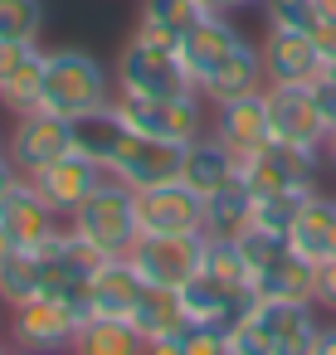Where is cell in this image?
<instances>
[{
  "instance_id": "obj_32",
  "label": "cell",
  "mask_w": 336,
  "mask_h": 355,
  "mask_svg": "<svg viewBox=\"0 0 336 355\" xmlns=\"http://www.w3.org/2000/svg\"><path fill=\"white\" fill-rule=\"evenodd\" d=\"M142 25H156V30H166V35H176V40H185L200 20H205V10L195 6V0H142V15H137Z\"/></svg>"
},
{
  "instance_id": "obj_44",
  "label": "cell",
  "mask_w": 336,
  "mask_h": 355,
  "mask_svg": "<svg viewBox=\"0 0 336 355\" xmlns=\"http://www.w3.org/2000/svg\"><path fill=\"white\" fill-rule=\"evenodd\" d=\"M321 161H326V166H331V171H336V132H331V137H326V146H321Z\"/></svg>"
},
{
  "instance_id": "obj_26",
  "label": "cell",
  "mask_w": 336,
  "mask_h": 355,
  "mask_svg": "<svg viewBox=\"0 0 336 355\" xmlns=\"http://www.w3.org/2000/svg\"><path fill=\"white\" fill-rule=\"evenodd\" d=\"M249 219H253V195L244 180H229L224 190L205 195V234L210 239H234Z\"/></svg>"
},
{
  "instance_id": "obj_33",
  "label": "cell",
  "mask_w": 336,
  "mask_h": 355,
  "mask_svg": "<svg viewBox=\"0 0 336 355\" xmlns=\"http://www.w3.org/2000/svg\"><path fill=\"white\" fill-rule=\"evenodd\" d=\"M258 10H263V25L268 30H307L312 35L317 20H321L312 0H263Z\"/></svg>"
},
{
  "instance_id": "obj_31",
  "label": "cell",
  "mask_w": 336,
  "mask_h": 355,
  "mask_svg": "<svg viewBox=\"0 0 336 355\" xmlns=\"http://www.w3.org/2000/svg\"><path fill=\"white\" fill-rule=\"evenodd\" d=\"M44 35V0H0V40L40 44Z\"/></svg>"
},
{
  "instance_id": "obj_48",
  "label": "cell",
  "mask_w": 336,
  "mask_h": 355,
  "mask_svg": "<svg viewBox=\"0 0 336 355\" xmlns=\"http://www.w3.org/2000/svg\"><path fill=\"white\" fill-rule=\"evenodd\" d=\"M0 355H35V350H25V345H15V340H6V345H0Z\"/></svg>"
},
{
  "instance_id": "obj_11",
  "label": "cell",
  "mask_w": 336,
  "mask_h": 355,
  "mask_svg": "<svg viewBox=\"0 0 336 355\" xmlns=\"http://www.w3.org/2000/svg\"><path fill=\"white\" fill-rule=\"evenodd\" d=\"M321 171V151H297L283 141H268L263 151H253L239 166V180L249 185V195H273V190H292V185H317Z\"/></svg>"
},
{
  "instance_id": "obj_15",
  "label": "cell",
  "mask_w": 336,
  "mask_h": 355,
  "mask_svg": "<svg viewBox=\"0 0 336 355\" xmlns=\"http://www.w3.org/2000/svg\"><path fill=\"white\" fill-rule=\"evenodd\" d=\"M258 54H263L268 83H312L326 69L317 40L307 30H268L263 44H258Z\"/></svg>"
},
{
  "instance_id": "obj_8",
  "label": "cell",
  "mask_w": 336,
  "mask_h": 355,
  "mask_svg": "<svg viewBox=\"0 0 336 355\" xmlns=\"http://www.w3.org/2000/svg\"><path fill=\"white\" fill-rule=\"evenodd\" d=\"M200 248H205V234H180V239L137 234V243L127 248V263L146 287H185L200 268Z\"/></svg>"
},
{
  "instance_id": "obj_6",
  "label": "cell",
  "mask_w": 336,
  "mask_h": 355,
  "mask_svg": "<svg viewBox=\"0 0 336 355\" xmlns=\"http://www.w3.org/2000/svg\"><path fill=\"white\" fill-rule=\"evenodd\" d=\"M263 103H268V127H273V141L283 146H297V151H321L331 127L312 98L307 83H268L263 88Z\"/></svg>"
},
{
  "instance_id": "obj_18",
  "label": "cell",
  "mask_w": 336,
  "mask_h": 355,
  "mask_svg": "<svg viewBox=\"0 0 336 355\" xmlns=\"http://www.w3.org/2000/svg\"><path fill=\"white\" fill-rule=\"evenodd\" d=\"M142 277H137V268L127 263V253L122 258H108L88 282H83V311L88 316H112V321H127L132 316V306H137V297H142Z\"/></svg>"
},
{
  "instance_id": "obj_34",
  "label": "cell",
  "mask_w": 336,
  "mask_h": 355,
  "mask_svg": "<svg viewBox=\"0 0 336 355\" xmlns=\"http://www.w3.org/2000/svg\"><path fill=\"white\" fill-rule=\"evenodd\" d=\"M224 336H229V355H273V340L253 316H239Z\"/></svg>"
},
{
  "instance_id": "obj_17",
  "label": "cell",
  "mask_w": 336,
  "mask_h": 355,
  "mask_svg": "<svg viewBox=\"0 0 336 355\" xmlns=\"http://www.w3.org/2000/svg\"><path fill=\"white\" fill-rule=\"evenodd\" d=\"M0 224L10 229V239L20 243V248H40L49 234H59L64 229V219L44 205V195L35 190V180H15L6 195H0Z\"/></svg>"
},
{
  "instance_id": "obj_9",
  "label": "cell",
  "mask_w": 336,
  "mask_h": 355,
  "mask_svg": "<svg viewBox=\"0 0 336 355\" xmlns=\"http://www.w3.org/2000/svg\"><path fill=\"white\" fill-rule=\"evenodd\" d=\"M180 166H185V146L180 141H156V137L127 132L122 146L108 161V175H117L132 190H156V185L180 180Z\"/></svg>"
},
{
  "instance_id": "obj_38",
  "label": "cell",
  "mask_w": 336,
  "mask_h": 355,
  "mask_svg": "<svg viewBox=\"0 0 336 355\" xmlns=\"http://www.w3.org/2000/svg\"><path fill=\"white\" fill-rule=\"evenodd\" d=\"M30 49H35V44H10V40H0V83L20 69V59H25Z\"/></svg>"
},
{
  "instance_id": "obj_12",
  "label": "cell",
  "mask_w": 336,
  "mask_h": 355,
  "mask_svg": "<svg viewBox=\"0 0 336 355\" xmlns=\"http://www.w3.org/2000/svg\"><path fill=\"white\" fill-rule=\"evenodd\" d=\"M210 132H215V137L229 146L234 166H244L253 151H263V146L273 141L263 93H253V98H234V103H219V107L210 112Z\"/></svg>"
},
{
  "instance_id": "obj_50",
  "label": "cell",
  "mask_w": 336,
  "mask_h": 355,
  "mask_svg": "<svg viewBox=\"0 0 336 355\" xmlns=\"http://www.w3.org/2000/svg\"><path fill=\"white\" fill-rule=\"evenodd\" d=\"M0 146H6V137H0Z\"/></svg>"
},
{
  "instance_id": "obj_19",
  "label": "cell",
  "mask_w": 336,
  "mask_h": 355,
  "mask_svg": "<svg viewBox=\"0 0 336 355\" xmlns=\"http://www.w3.org/2000/svg\"><path fill=\"white\" fill-rule=\"evenodd\" d=\"M180 180L195 190V195H215L224 190L229 180H239V166L229 156V146L205 127L195 141H185V166H180Z\"/></svg>"
},
{
  "instance_id": "obj_30",
  "label": "cell",
  "mask_w": 336,
  "mask_h": 355,
  "mask_svg": "<svg viewBox=\"0 0 336 355\" xmlns=\"http://www.w3.org/2000/svg\"><path fill=\"white\" fill-rule=\"evenodd\" d=\"M234 248H239V258H244L249 277H258V272H263V268H273L292 243H287V234H273V229H263V224H244V229L234 234Z\"/></svg>"
},
{
  "instance_id": "obj_47",
  "label": "cell",
  "mask_w": 336,
  "mask_h": 355,
  "mask_svg": "<svg viewBox=\"0 0 336 355\" xmlns=\"http://www.w3.org/2000/svg\"><path fill=\"white\" fill-rule=\"evenodd\" d=\"M263 0H224V10H258Z\"/></svg>"
},
{
  "instance_id": "obj_40",
  "label": "cell",
  "mask_w": 336,
  "mask_h": 355,
  "mask_svg": "<svg viewBox=\"0 0 336 355\" xmlns=\"http://www.w3.org/2000/svg\"><path fill=\"white\" fill-rule=\"evenodd\" d=\"M142 355H185V340L180 336H161V340H146Z\"/></svg>"
},
{
  "instance_id": "obj_1",
  "label": "cell",
  "mask_w": 336,
  "mask_h": 355,
  "mask_svg": "<svg viewBox=\"0 0 336 355\" xmlns=\"http://www.w3.org/2000/svg\"><path fill=\"white\" fill-rule=\"evenodd\" d=\"M117 98V83L112 73L88 54V49H49L44 54V83H40V112L49 117H83V112H98Z\"/></svg>"
},
{
  "instance_id": "obj_45",
  "label": "cell",
  "mask_w": 336,
  "mask_h": 355,
  "mask_svg": "<svg viewBox=\"0 0 336 355\" xmlns=\"http://www.w3.org/2000/svg\"><path fill=\"white\" fill-rule=\"evenodd\" d=\"M195 6H200L205 15H229V10H224V0H195Z\"/></svg>"
},
{
  "instance_id": "obj_36",
  "label": "cell",
  "mask_w": 336,
  "mask_h": 355,
  "mask_svg": "<svg viewBox=\"0 0 336 355\" xmlns=\"http://www.w3.org/2000/svg\"><path fill=\"white\" fill-rule=\"evenodd\" d=\"M185 355H229V336H224V326H190L185 336Z\"/></svg>"
},
{
  "instance_id": "obj_42",
  "label": "cell",
  "mask_w": 336,
  "mask_h": 355,
  "mask_svg": "<svg viewBox=\"0 0 336 355\" xmlns=\"http://www.w3.org/2000/svg\"><path fill=\"white\" fill-rule=\"evenodd\" d=\"M15 180H20V171L10 166V156H6V146H0V195H6V190H10Z\"/></svg>"
},
{
  "instance_id": "obj_37",
  "label": "cell",
  "mask_w": 336,
  "mask_h": 355,
  "mask_svg": "<svg viewBox=\"0 0 336 355\" xmlns=\"http://www.w3.org/2000/svg\"><path fill=\"white\" fill-rule=\"evenodd\" d=\"M307 88H312V98H317V107H321L326 127L336 132V73H331V69H321V73H317Z\"/></svg>"
},
{
  "instance_id": "obj_13",
  "label": "cell",
  "mask_w": 336,
  "mask_h": 355,
  "mask_svg": "<svg viewBox=\"0 0 336 355\" xmlns=\"http://www.w3.org/2000/svg\"><path fill=\"white\" fill-rule=\"evenodd\" d=\"M268 88V73H263V54H258V44H249V40H239L200 83H195V93L210 103V107H219V103H234V98H253V93H263Z\"/></svg>"
},
{
  "instance_id": "obj_24",
  "label": "cell",
  "mask_w": 336,
  "mask_h": 355,
  "mask_svg": "<svg viewBox=\"0 0 336 355\" xmlns=\"http://www.w3.org/2000/svg\"><path fill=\"white\" fill-rule=\"evenodd\" d=\"M312 258H302V253H283L273 268H263L258 277H253V292L258 297H278V302H312Z\"/></svg>"
},
{
  "instance_id": "obj_10",
  "label": "cell",
  "mask_w": 336,
  "mask_h": 355,
  "mask_svg": "<svg viewBox=\"0 0 336 355\" xmlns=\"http://www.w3.org/2000/svg\"><path fill=\"white\" fill-rule=\"evenodd\" d=\"M137 234H161V239L205 234V195H195L185 180L137 190Z\"/></svg>"
},
{
  "instance_id": "obj_16",
  "label": "cell",
  "mask_w": 336,
  "mask_h": 355,
  "mask_svg": "<svg viewBox=\"0 0 336 355\" xmlns=\"http://www.w3.org/2000/svg\"><path fill=\"white\" fill-rule=\"evenodd\" d=\"M253 287H229V282H219V277H210L205 268H195V277L180 287V302H185V311H190V321H200V326H234L249 306H253Z\"/></svg>"
},
{
  "instance_id": "obj_20",
  "label": "cell",
  "mask_w": 336,
  "mask_h": 355,
  "mask_svg": "<svg viewBox=\"0 0 336 355\" xmlns=\"http://www.w3.org/2000/svg\"><path fill=\"white\" fill-rule=\"evenodd\" d=\"M132 331L142 340H161V336H185L195 321L180 302V287H142L137 306H132Z\"/></svg>"
},
{
  "instance_id": "obj_3",
  "label": "cell",
  "mask_w": 336,
  "mask_h": 355,
  "mask_svg": "<svg viewBox=\"0 0 336 355\" xmlns=\"http://www.w3.org/2000/svg\"><path fill=\"white\" fill-rule=\"evenodd\" d=\"M83 297H59V292H40L25 306H10L6 336L35 355H69L74 331L83 326Z\"/></svg>"
},
{
  "instance_id": "obj_2",
  "label": "cell",
  "mask_w": 336,
  "mask_h": 355,
  "mask_svg": "<svg viewBox=\"0 0 336 355\" xmlns=\"http://www.w3.org/2000/svg\"><path fill=\"white\" fill-rule=\"evenodd\" d=\"M69 229L78 239H88L98 253L122 258L137 243V190L122 185L117 175H103L93 185V195L69 214Z\"/></svg>"
},
{
  "instance_id": "obj_14",
  "label": "cell",
  "mask_w": 336,
  "mask_h": 355,
  "mask_svg": "<svg viewBox=\"0 0 336 355\" xmlns=\"http://www.w3.org/2000/svg\"><path fill=\"white\" fill-rule=\"evenodd\" d=\"M103 175H108L103 161H93V156H83V151H69L64 161L44 166V171L30 175V180H35V190L44 195V205H49L59 219H69V214L93 195V185H98Z\"/></svg>"
},
{
  "instance_id": "obj_46",
  "label": "cell",
  "mask_w": 336,
  "mask_h": 355,
  "mask_svg": "<svg viewBox=\"0 0 336 355\" xmlns=\"http://www.w3.org/2000/svg\"><path fill=\"white\" fill-rule=\"evenodd\" d=\"M312 6H317L321 20H336V0H312Z\"/></svg>"
},
{
  "instance_id": "obj_28",
  "label": "cell",
  "mask_w": 336,
  "mask_h": 355,
  "mask_svg": "<svg viewBox=\"0 0 336 355\" xmlns=\"http://www.w3.org/2000/svg\"><path fill=\"white\" fill-rule=\"evenodd\" d=\"M44 54L49 49H30L20 59V69L0 83V107H6L10 117H25V112H40V83H44Z\"/></svg>"
},
{
  "instance_id": "obj_49",
  "label": "cell",
  "mask_w": 336,
  "mask_h": 355,
  "mask_svg": "<svg viewBox=\"0 0 336 355\" xmlns=\"http://www.w3.org/2000/svg\"><path fill=\"white\" fill-rule=\"evenodd\" d=\"M326 69H331V73H336V64H326Z\"/></svg>"
},
{
  "instance_id": "obj_43",
  "label": "cell",
  "mask_w": 336,
  "mask_h": 355,
  "mask_svg": "<svg viewBox=\"0 0 336 355\" xmlns=\"http://www.w3.org/2000/svg\"><path fill=\"white\" fill-rule=\"evenodd\" d=\"M15 248H20V243L10 239V229H6V224H0V263H6V258H10Z\"/></svg>"
},
{
  "instance_id": "obj_27",
  "label": "cell",
  "mask_w": 336,
  "mask_h": 355,
  "mask_svg": "<svg viewBox=\"0 0 336 355\" xmlns=\"http://www.w3.org/2000/svg\"><path fill=\"white\" fill-rule=\"evenodd\" d=\"M122 137H127V127L117 122V112H112V103L108 107H98V112H83V117H74V146L83 151V156H93V161H112V151L122 146Z\"/></svg>"
},
{
  "instance_id": "obj_25",
  "label": "cell",
  "mask_w": 336,
  "mask_h": 355,
  "mask_svg": "<svg viewBox=\"0 0 336 355\" xmlns=\"http://www.w3.org/2000/svg\"><path fill=\"white\" fill-rule=\"evenodd\" d=\"M44 292V258L35 248H15L6 263H0V306H25Z\"/></svg>"
},
{
  "instance_id": "obj_23",
  "label": "cell",
  "mask_w": 336,
  "mask_h": 355,
  "mask_svg": "<svg viewBox=\"0 0 336 355\" xmlns=\"http://www.w3.org/2000/svg\"><path fill=\"white\" fill-rule=\"evenodd\" d=\"M142 336L132 331V321H112V316H83V326L74 331L69 355H142Z\"/></svg>"
},
{
  "instance_id": "obj_5",
  "label": "cell",
  "mask_w": 336,
  "mask_h": 355,
  "mask_svg": "<svg viewBox=\"0 0 336 355\" xmlns=\"http://www.w3.org/2000/svg\"><path fill=\"white\" fill-rule=\"evenodd\" d=\"M112 83H117V93H127V98H185V93H195V83H190L180 54L151 49V44H142L137 35L122 44V54H117V64H112Z\"/></svg>"
},
{
  "instance_id": "obj_35",
  "label": "cell",
  "mask_w": 336,
  "mask_h": 355,
  "mask_svg": "<svg viewBox=\"0 0 336 355\" xmlns=\"http://www.w3.org/2000/svg\"><path fill=\"white\" fill-rule=\"evenodd\" d=\"M312 306L336 316V253L317 258V268H312Z\"/></svg>"
},
{
  "instance_id": "obj_29",
  "label": "cell",
  "mask_w": 336,
  "mask_h": 355,
  "mask_svg": "<svg viewBox=\"0 0 336 355\" xmlns=\"http://www.w3.org/2000/svg\"><path fill=\"white\" fill-rule=\"evenodd\" d=\"M317 190H321V185H292V190L258 195V200H253V219H249V224H263V229H273V234H287V229H292V219H297V209H302Z\"/></svg>"
},
{
  "instance_id": "obj_39",
  "label": "cell",
  "mask_w": 336,
  "mask_h": 355,
  "mask_svg": "<svg viewBox=\"0 0 336 355\" xmlns=\"http://www.w3.org/2000/svg\"><path fill=\"white\" fill-rule=\"evenodd\" d=\"M312 40H317V49H321V59H326V64H336V20H317V30H312Z\"/></svg>"
},
{
  "instance_id": "obj_4",
  "label": "cell",
  "mask_w": 336,
  "mask_h": 355,
  "mask_svg": "<svg viewBox=\"0 0 336 355\" xmlns=\"http://www.w3.org/2000/svg\"><path fill=\"white\" fill-rule=\"evenodd\" d=\"M205 98L200 93H185V98H127V93H117L112 98V112H117V122L127 127V132H137V137H156V141H195L205 127H210V117H205V107H200Z\"/></svg>"
},
{
  "instance_id": "obj_41",
  "label": "cell",
  "mask_w": 336,
  "mask_h": 355,
  "mask_svg": "<svg viewBox=\"0 0 336 355\" xmlns=\"http://www.w3.org/2000/svg\"><path fill=\"white\" fill-rule=\"evenodd\" d=\"M317 355H336V321H321V336H317Z\"/></svg>"
},
{
  "instance_id": "obj_22",
  "label": "cell",
  "mask_w": 336,
  "mask_h": 355,
  "mask_svg": "<svg viewBox=\"0 0 336 355\" xmlns=\"http://www.w3.org/2000/svg\"><path fill=\"white\" fill-rule=\"evenodd\" d=\"M287 243H292V253H302V258H326V253H336V195H312L302 209H297V219H292V229H287Z\"/></svg>"
},
{
  "instance_id": "obj_7",
  "label": "cell",
  "mask_w": 336,
  "mask_h": 355,
  "mask_svg": "<svg viewBox=\"0 0 336 355\" xmlns=\"http://www.w3.org/2000/svg\"><path fill=\"white\" fill-rule=\"evenodd\" d=\"M69 151H78V146H74V122L49 117V112H25V117H15V122H10L6 156H10V166H15L25 180H30V175H40L44 166L64 161Z\"/></svg>"
},
{
  "instance_id": "obj_21",
  "label": "cell",
  "mask_w": 336,
  "mask_h": 355,
  "mask_svg": "<svg viewBox=\"0 0 336 355\" xmlns=\"http://www.w3.org/2000/svg\"><path fill=\"white\" fill-rule=\"evenodd\" d=\"M244 35L229 25V15H205L185 40H180V64H185V73H190V83H200L234 44H239Z\"/></svg>"
}]
</instances>
